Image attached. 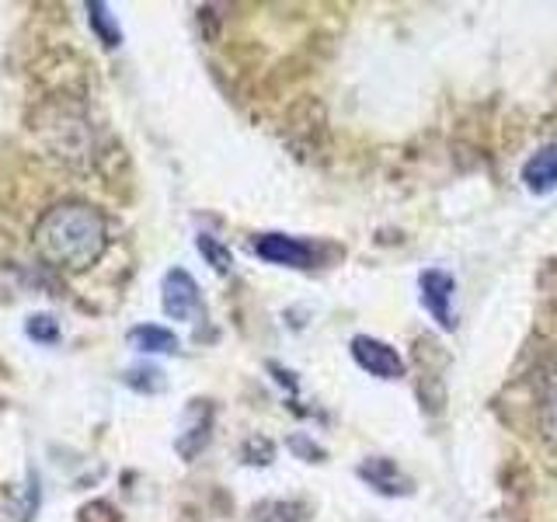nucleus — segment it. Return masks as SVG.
Segmentation results:
<instances>
[{
	"label": "nucleus",
	"mask_w": 557,
	"mask_h": 522,
	"mask_svg": "<svg viewBox=\"0 0 557 522\" xmlns=\"http://www.w3.org/2000/svg\"><path fill=\"white\" fill-rule=\"evenodd\" d=\"M255 254L265 258L269 265H286V269H307L313 258L307 240L286 237V234H261L255 240Z\"/></svg>",
	"instance_id": "6"
},
{
	"label": "nucleus",
	"mask_w": 557,
	"mask_h": 522,
	"mask_svg": "<svg viewBox=\"0 0 557 522\" xmlns=\"http://www.w3.org/2000/svg\"><path fill=\"white\" fill-rule=\"evenodd\" d=\"M161 307L171 321H191L202 310L199 286L185 269H171L161 283Z\"/></svg>",
	"instance_id": "5"
},
{
	"label": "nucleus",
	"mask_w": 557,
	"mask_h": 522,
	"mask_svg": "<svg viewBox=\"0 0 557 522\" xmlns=\"http://www.w3.org/2000/svg\"><path fill=\"white\" fill-rule=\"evenodd\" d=\"M522 185H527L533 196H547L557 188V144L540 147L527 164H522Z\"/></svg>",
	"instance_id": "8"
},
{
	"label": "nucleus",
	"mask_w": 557,
	"mask_h": 522,
	"mask_svg": "<svg viewBox=\"0 0 557 522\" xmlns=\"http://www.w3.org/2000/svg\"><path fill=\"white\" fill-rule=\"evenodd\" d=\"M352 359L359 362V370H366L376 380H400L405 376V359L397 356V348H391L380 338L356 335L352 338Z\"/></svg>",
	"instance_id": "4"
},
{
	"label": "nucleus",
	"mask_w": 557,
	"mask_h": 522,
	"mask_svg": "<svg viewBox=\"0 0 557 522\" xmlns=\"http://www.w3.org/2000/svg\"><path fill=\"white\" fill-rule=\"evenodd\" d=\"M25 331H28V338L39 341V345H57L60 341V327H57V321L49 318V313H32V318L25 321Z\"/></svg>",
	"instance_id": "14"
},
{
	"label": "nucleus",
	"mask_w": 557,
	"mask_h": 522,
	"mask_svg": "<svg viewBox=\"0 0 557 522\" xmlns=\"http://www.w3.org/2000/svg\"><path fill=\"white\" fill-rule=\"evenodd\" d=\"M129 345L136 352H147V356H164V352H178V338L174 331L168 327H157V324H139L129 331Z\"/></svg>",
	"instance_id": "10"
},
{
	"label": "nucleus",
	"mask_w": 557,
	"mask_h": 522,
	"mask_svg": "<svg viewBox=\"0 0 557 522\" xmlns=\"http://www.w3.org/2000/svg\"><path fill=\"white\" fill-rule=\"evenodd\" d=\"M418 289H422V307L432 313V321L443 331H453V293H457V278L443 269H425L418 275Z\"/></svg>",
	"instance_id": "2"
},
{
	"label": "nucleus",
	"mask_w": 557,
	"mask_h": 522,
	"mask_svg": "<svg viewBox=\"0 0 557 522\" xmlns=\"http://www.w3.org/2000/svg\"><path fill=\"white\" fill-rule=\"evenodd\" d=\"M35 251L66 272L91 269L109 248V223L87 202H60L35 223Z\"/></svg>",
	"instance_id": "1"
},
{
	"label": "nucleus",
	"mask_w": 557,
	"mask_h": 522,
	"mask_svg": "<svg viewBox=\"0 0 557 522\" xmlns=\"http://www.w3.org/2000/svg\"><path fill=\"white\" fill-rule=\"evenodd\" d=\"M196 244H199V251H202V258L213 265L216 272H231V265H234V258H231V251L223 248V244L216 240V237H209V234H199L196 237Z\"/></svg>",
	"instance_id": "15"
},
{
	"label": "nucleus",
	"mask_w": 557,
	"mask_h": 522,
	"mask_svg": "<svg viewBox=\"0 0 557 522\" xmlns=\"http://www.w3.org/2000/svg\"><path fill=\"white\" fill-rule=\"evenodd\" d=\"M87 22H91V28L98 32V39L109 46V49H115L122 42V28H119L112 11L104 8L101 0H91V4H87Z\"/></svg>",
	"instance_id": "12"
},
{
	"label": "nucleus",
	"mask_w": 557,
	"mask_h": 522,
	"mask_svg": "<svg viewBox=\"0 0 557 522\" xmlns=\"http://www.w3.org/2000/svg\"><path fill=\"white\" fill-rule=\"evenodd\" d=\"M359 477L373 487V492H380V495H387V498H405V495H411L414 492V484H411V477L400 470L394 460H387V457H370V460H362L359 463Z\"/></svg>",
	"instance_id": "7"
},
{
	"label": "nucleus",
	"mask_w": 557,
	"mask_h": 522,
	"mask_svg": "<svg viewBox=\"0 0 557 522\" xmlns=\"http://www.w3.org/2000/svg\"><path fill=\"white\" fill-rule=\"evenodd\" d=\"M255 519L258 522H307L310 509L304 501H258Z\"/></svg>",
	"instance_id": "11"
},
{
	"label": "nucleus",
	"mask_w": 557,
	"mask_h": 522,
	"mask_svg": "<svg viewBox=\"0 0 557 522\" xmlns=\"http://www.w3.org/2000/svg\"><path fill=\"white\" fill-rule=\"evenodd\" d=\"M209 432H213V405H209V400H191L182 414L178 435H174V449H178V457L196 460L209 443Z\"/></svg>",
	"instance_id": "3"
},
{
	"label": "nucleus",
	"mask_w": 557,
	"mask_h": 522,
	"mask_svg": "<svg viewBox=\"0 0 557 522\" xmlns=\"http://www.w3.org/2000/svg\"><path fill=\"white\" fill-rule=\"evenodd\" d=\"M540 435L557 449V365H550L540 380Z\"/></svg>",
	"instance_id": "9"
},
{
	"label": "nucleus",
	"mask_w": 557,
	"mask_h": 522,
	"mask_svg": "<svg viewBox=\"0 0 557 522\" xmlns=\"http://www.w3.org/2000/svg\"><path fill=\"white\" fill-rule=\"evenodd\" d=\"M126 387L139 390V394H157L164 390V373L157 370V365H133V370H126Z\"/></svg>",
	"instance_id": "13"
},
{
	"label": "nucleus",
	"mask_w": 557,
	"mask_h": 522,
	"mask_svg": "<svg viewBox=\"0 0 557 522\" xmlns=\"http://www.w3.org/2000/svg\"><path fill=\"white\" fill-rule=\"evenodd\" d=\"M289 449H296V452H300V457H307V460H321V457H324V449H321V446H310V443L304 439V435H293V439H289Z\"/></svg>",
	"instance_id": "16"
}]
</instances>
